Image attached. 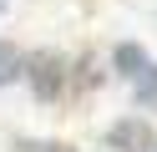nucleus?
<instances>
[{"label": "nucleus", "mask_w": 157, "mask_h": 152, "mask_svg": "<svg viewBox=\"0 0 157 152\" xmlns=\"http://www.w3.org/2000/svg\"><path fill=\"white\" fill-rule=\"evenodd\" d=\"M21 81L31 86L36 101H46V107H56V101L71 91V56H61V51H31V56L21 61Z\"/></svg>", "instance_id": "f257e3e1"}, {"label": "nucleus", "mask_w": 157, "mask_h": 152, "mask_svg": "<svg viewBox=\"0 0 157 152\" xmlns=\"http://www.w3.org/2000/svg\"><path fill=\"white\" fill-rule=\"evenodd\" d=\"M112 66H117V76L132 86L137 107H157V61H152V51H147V46L122 41V46L112 51Z\"/></svg>", "instance_id": "f03ea898"}, {"label": "nucleus", "mask_w": 157, "mask_h": 152, "mask_svg": "<svg viewBox=\"0 0 157 152\" xmlns=\"http://www.w3.org/2000/svg\"><path fill=\"white\" fill-rule=\"evenodd\" d=\"M106 152H157V127L147 117H117L106 127Z\"/></svg>", "instance_id": "7ed1b4c3"}, {"label": "nucleus", "mask_w": 157, "mask_h": 152, "mask_svg": "<svg viewBox=\"0 0 157 152\" xmlns=\"http://www.w3.org/2000/svg\"><path fill=\"white\" fill-rule=\"evenodd\" d=\"M106 81V71L96 66V56H81V61H71V86L76 91H86V86H101Z\"/></svg>", "instance_id": "20e7f679"}, {"label": "nucleus", "mask_w": 157, "mask_h": 152, "mask_svg": "<svg viewBox=\"0 0 157 152\" xmlns=\"http://www.w3.org/2000/svg\"><path fill=\"white\" fill-rule=\"evenodd\" d=\"M21 51L10 46V41H0V86H10V81H21Z\"/></svg>", "instance_id": "39448f33"}, {"label": "nucleus", "mask_w": 157, "mask_h": 152, "mask_svg": "<svg viewBox=\"0 0 157 152\" xmlns=\"http://www.w3.org/2000/svg\"><path fill=\"white\" fill-rule=\"evenodd\" d=\"M15 152H76V147L56 137H15Z\"/></svg>", "instance_id": "423d86ee"}, {"label": "nucleus", "mask_w": 157, "mask_h": 152, "mask_svg": "<svg viewBox=\"0 0 157 152\" xmlns=\"http://www.w3.org/2000/svg\"><path fill=\"white\" fill-rule=\"evenodd\" d=\"M0 15H5V0H0Z\"/></svg>", "instance_id": "0eeeda50"}]
</instances>
